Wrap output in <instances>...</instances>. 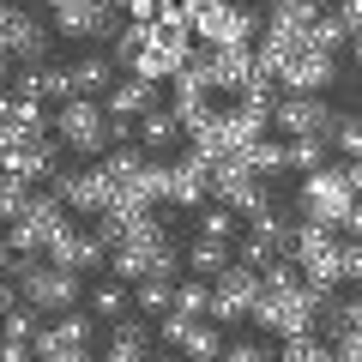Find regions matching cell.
<instances>
[{"label":"cell","mask_w":362,"mask_h":362,"mask_svg":"<svg viewBox=\"0 0 362 362\" xmlns=\"http://www.w3.org/2000/svg\"><path fill=\"white\" fill-rule=\"evenodd\" d=\"M284 157H290V169H326V139H290L284 145Z\"/></svg>","instance_id":"1f68e13d"},{"label":"cell","mask_w":362,"mask_h":362,"mask_svg":"<svg viewBox=\"0 0 362 362\" xmlns=\"http://www.w3.org/2000/svg\"><path fill=\"white\" fill-rule=\"evenodd\" d=\"M284 85H290V97H320L332 85V54L326 49H296L290 66H284Z\"/></svg>","instance_id":"4fadbf2b"},{"label":"cell","mask_w":362,"mask_h":362,"mask_svg":"<svg viewBox=\"0 0 362 362\" xmlns=\"http://www.w3.org/2000/svg\"><path fill=\"white\" fill-rule=\"evenodd\" d=\"M6 278L25 290V302H30L37 314H66V308L78 302V272L49 266V259H13Z\"/></svg>","instance_id":"6da1fadb"},{"label":"cell","mask_w":362,"mask_h":362,"mask_svg":"<svg viewBox=\"0 0 362 362\" xmlns=\"http://www.w3.org/2000/svg\"><path fill=\"white\" fill-rule=\"evenodd\" d=\"M145 109H157V85H145V78H115L109 85V97H103V115H109V127H115V139H127V127L145 115Z\"/></svg>","instance_id":"9c48e42d"},{"label":"cell","mask_w":362,"mask_h":362,"mask_svg":"<svg viewBox=\"0 0 362 362\" xmlns=\"http://www.w3.org/2000/svg\"><path fill=\"white\" fill-rule=\"evenodd\" d=\"M115 85V54H85V61L66 66V90L73 97H109Z\"/></svg>","instance_id":"e0dca14e"},{"label":"cell","mask_w":362,"mask_h":362,"mask_svg":"<svg viewBox=\"0 0 362 362\" xmlns=\"http://www.w3.org/2000/svg\"><path fill=\"white\" fill-rule=\"evenodd\" d=\"M218 362H266V350H259V344H230Z\"/></svg>","instance_id":"7bdbcfd3"},{"label":"cell","mask_w":362,"mask_h":362,"mask_svg":"<svg viewBox=\"0 0 362 362\" xmlns=\"http://www.w3.org/2000/svg\"><path fill=\"white\" fill-rule=\"evenodd\" d=\"M49 362H90V350H61V356H49Z\"/></svg>","instance_id":"681fc988"},{"label":"cell","mask_w":362,"mask_h":362,"mask_svg":"<svg viewBox=\"0 0 362 362\" xmlns=\"http://www.w3.org/2000/svg\"><path fill=\"white\" fill-rule=\"evenodd\" d=\"M187 332H194V314H175V308H169L163 320H157V338H163V344H175V350H181V338H187Z\"/></svg>","instance_id":"ab89813d"},{"label":"cell","mask_w":362,"mask_h":362,"mask_svg":"<svg viewBox=\"0 0 362 362\" xmlns=\"http://www.w3.org/2000/svg\"><path fill=\"white\" fill-rule=\"evenodd\" d=\"M175 133H181V121L169 115V103H157V109H145V115H139V139L145 145H169Z\"/></svg>","instance_id":"4316f807"},{"label":"cell","mask_w":362,"mask_h":362,"mask_svg":"<svg viewBox=\"0 0 362 362\" xmlns=\"http://www.w3.org/2000/svg\"><path fill=\"white\" fill-rule=\"evenodd\" d=\"M157 362H187V356H157Z\"/></svg>","instance_id":"f5cc1de1"},{"label":"cell","mask_w":362,"mask_h":362,"mask_svg":"<svg viewBox=\"0 0 362 362\" xmlns=\"http://www.w3.org/2000/svg\"><path fill=\"white\" fill-rule=\"evenodd\" d=\"M338 169H344V181H350V194L362 199V157H344V163H338Z\"/></svg>","instance_id":"f6af8a7d"},{"label":"cell","mask_w":362,"mask_h":362,"mask_svg":"<svg viewBox=\"0 0 362 362\" xmlns=\"http://www.w3.org/2000/svg\"><path fill=\"white\" fill-rule=\"evenodd\" d=\"M338 259H344V278H350V284H362V242H344V247H338Z\"/></svg>","instance_id":"b9f144b4"},{"label":"cell","mask_w":362,"mask_h":362,"mask_svg":"<svg viewBox=\"0 0 362 362\" xmlns=\"http://www.w3.org/2000/svg\"><path fill=\"white\" fill-rule=\"evenodd\" d=\"M25 223L42 235V242H54V235L66 230V199L54 194V187H49V194H30V206H25Z\"/></svg>","instance_id":"ffe728a7"},{"label":"cell","mask_w":362,"mask_h":362,"mask_svg":"<svg viewBox=\"0 0 362 362\" xmlns=\"http://www.w3.org/2000/svg\"><path fill=\"white\" fill-rule=\"evenodd\" d=\"M18 308V290H13V278H0V314H13Z\"/></svg>","instance_id":"bcb514c9"},{"label":"cell","mask_w":362,"mask_h":362,"mask_svg":"<svg viewBox=\"0 0 362 362\" xmlns=\"http://www.w3.org/2000/svg\"><path fill=\"white\" fill-rule=\"evenodd\" d=\"M103 362H145V326L139 320H121L115 338H109V350H103Z\"/></svg>","instance_id":"603a6c76"},{"label":"cell","mask_w":362,"mask_h":362,"mask_svg":"<svg viewBox=\"0 0 362 362\" xmlns=\"http://www.w3.org/2000/svg\"><path fill=\"white\" fill-rule=\"evenodd\" d=\"M90 308H97V314H127V284H121V278L97 284V290H90Z\"/></svg>","instance_id":"74e56055"},{"label":"cell","mask_w":362,"mask_h":362,"mask_svg":"<svg viewBox=\"0 0 362 362\" xmlns=\"http://www.w3.org/2000/svg\"><path fill=\"white\" fill-rule=\"evenodd\" d=\"M326 308V290L320 284H296V290H259V302H254V314L247 320H259L266 332H278V338H296V332H314V314Z\"/></svg>","instance_id":"7a4b0ae2"},{"label":"cell","mask_w":362,"mask_h":362,"mask_svg":"<svg viewBox=\"0 0 362 362\" xmlns=\"http://www.w3.org/2000/svg\"><path fill=\"white\" fill-rule=\"evenodd\" d=\"M175 314L206 320V314H211V290H206V284H175Z\"/></svg>","instance_id":"8d00e7d4"},{"label":"cell","mask_w":362,"mask_h":362,"mask_svg":"<svg viewBox=\"0 0 362 362\" xmlns=\"http://www.w3.org/2000/svg\"><path fill=\"white\" fill-rule=\"evenodd\" d=\"M0 169H6V175H25V181L61 175V139H54V133H37V139H18L13 151H0Z\"/></svg>","instance_id":"30bf717a"},{"label":"cell","mask_w":362,"mask_h":362,"mask_svg":"<svg viewBox=\"0 0 362 362\" xmlns=\"http://www.w3.org/2000/svg\"><path fill=\"white\" fill-rule=\"evenodd\" d=\"M206 194H211V163L199 151L175 157V163H169V206L194 211V206H206Z\"/></svg>","instance_id":"7c38bea8"},{"label":"cell","mask_w":362,"mask_h":362,"mask_svg":"<svg viewBox=\"0 0 362 362\" xmlns=\"http://www.w3.org/2000/svg\"><path fill=\"white\" fill-rule=\"evenodd\" d=\"M181 356H187V362H218V356H223L218 326H211V320H194V332L181 338Z\"/></svg>","instance_id":"d4e9b609"},{"label":"cell","mask_w":362,"mask_h":362,"mask_svg":"<svg viewBox=\"0 0 362 362\" xmlns=\"http://www.w3.org/2000/svg\"><path fill=\"white\" fill-rule=\"evenodd\" d=\"M332 356H338V362H362V326H356V332H338V338H332Z\"/></svg>","instance_id":"60d3db41"},{"label":"cell","mask_w":362,"mask_h":362,"mask_svg":"<svg viewBox=\"0 0 362 362\" xmlns=\"http://www.w3.org/2000/svg\"><path fill=\"white\" fill-rule=\"evenodd\" d=\"M247 169H254V175H284L290 169V157H284V145H247Z\"/></svg>","instance_id":"4dcf8cb0"},{"label":"cell","mask_w":362,"mask_h":362,"mask_svg":"<svg viewBox=\"0 0 362 362\" xmlns=\"http://www.w3.org/2000/svg\"><path fill=\"white\" fill-rule=\"evenodd\" d=\"M350 49H356V61H362V25H356V30H350Z\"/></svg>","instance_id":"f907efd6"},{"label":"cell","mask_w":362,"mask_h":362,"mask_svg":"<svg viewBox=\"0 0 362 362\" xmlns=\"http://www.w3.org/2000/svg\"><path fill=\"white\" fill-rule=\"evenodd\" d=\"M109 18H115L109 0H78L66 13H54V25H61V37H109V30H115Z\"/></svg>","instance_id":"9a60e30c"},{"label":"cell","mask_w":362,"mask_h":362,"mask_svg":"<svg viewBox=\"0 0 362 362\" xmlns=\"http://www.w3.org/2000/svg\"><path fill=\"white\" fill-rule=\"evenodd\" d=\"M344 42H350V18L344 13H314L308 18V49L332 54V49H344Z\"/></svg>","instance_id":"44dd1931"},{"label":"cell","mask_w":362,"mask_h":362,"mask_svg":"<svg viewBox=\"0 0 362 362\" xmlns=\"http://www.w3.org/2000/svg\"><path fill=\"white\" fill-rule=\"evenodd\" d=\"M103 259V242L97 235H78L73 223H66L61 235L49 242V266H66V272H85V266H97Z\"/></svg>","instance_id":"d6986e66"},{"label":"cell","mask_w":362,"mask_h":362,"mask_svg":"<svg viewBox=\"0 0 362 362\" xmlns=\"http://www.w3.org/2000/svg\"><path fill=\"white\" fill-rule=\"evenodd\" d=\"M362 326V296H344V302H332V308H326V332H356Z\"/></svg>","instance_id":"d6a6232c"},{"label":"cell","mask_w":362,"mask_h":362,"mask_svg":"<svg viewBox=\"0 0 362 362\" xmlns=\"http://www.w3.org/2000/svg\"><path fill=\"white\" fill-rule=\"evenodd\" d=\"M278 362H338V356H332V344H320L314 332H296V338H284Z\"/></svg>","instance_id":"83f0119b"},{"label":"cell","mask_w":362,"mask_h":362,"mask_svg":"<svg viewBox=\"0 0 362 362\" xmlns=\"http://www.w3.org/2000/svg\"><path fill=\"white\" fill-rule=\"evenodd\" d=\"M272 259H284V254H278V247H272L259 230H247V242H242V254H235V266H247V272H266Z\"/></svg>","instance_id":"f546056e"},{"label":"cell","mask_w":362,"mask_h":362,"mask_svg":"<svg viewBox=\"0 0 362 362\" xmlns=\"http://www.w3.org/2000/svg\"><path fill=\"white\" fill-rule=\"evenodd\" d=\"M259 18L247 13V6H235V0H211L206 13H194V37L206 42V49H242L247 37H254Z\"/></svg>","instance_id":"ba28073f"},{"label":"cell","mask_w":362,"mask_h":362,"mask_svg":"<svg viewBox=\"0 0 362 362\" xmlns=\"http://www.w3.org/2000/svg\"><path fill=\"white\" fill-rule=\"evenodd\" d=\"M13 97H25V103H66V97H73V90H66V66H49V61L25 66Z\"/></svg>","instance_id":"ac0fdd59"},{"label":"cell","mask_w":362,"mask_h":362,"mask_svg":"<svg viewBox=\"0 0 362 362\" xmlns=\"http://www.w3.org/2000/svg\"><path fill=\"white\" fill-rule=\"evenodd\" d=\"M199 235L230 242V235H235V211H230V206H206V211H199Z\"/></svg>","instance_id":"d590c367"},{"label":"cell","mask_w":362,"mask_h":362,"mask_svg":"<svg viewBox=\"0 0 362 362\" xmlns=\"http://www.w3.org/2000/svg\"><path fill=\"white\" fill-rule=\"evenodd\" d=\"M187 266H194L199 278H218L223 266H235V259H230V242H211V235H199V242L187 247Z\"/></svg>","instance_id":"cb8c5ba5"},{"label":"cell","mask_w":362,"mask_h":362,"mask_svg":"<svg viewBox=\"0 0 362 362\" xmlns=\"http://www.w3.org/2000/svg\"><path fill=\"white\" fill-rule=\"evenodd\" d=\"M85 344H90V314H66V320L42 326V332L30 338V356L49 362V356H61V350H85Z\"/></svg>","instance_id":"5bb4252c"},{"label":"cell","mask_w":362,"mask_h":362,"mask_svg":"<svg viewBox=\"0 0 362 362\" xmlns=\"http://www.w3.org/2000/svg\"><path fill=\"white\" fill-rule=\"evenodd\" d=\"M272 121L290 133V139H332V109L320 103V97H284V103L272 109Z\"/></svg>","instance_id":"8fae6325"},{"label":"cell","mask_w":362,"mask_h":362,"mask_svg":"<svg viewBox=\"0 0 362 362\" xmlns=\"http://www.w3.org/2000/svg\"><path fill=\"white\" fill-rule=\"evenodd\" d=\"M54 139L73 145L78 157H103L109 139H115V127H109L103 103H90V97H66V103L54 109Z\"/></svg>","instance_id":"3957f363"},{"label":"cell","mask_w":362,"mask_h":362,"mask_svg":"<svg viewBox=\"0 0 362 362\" xmlns=\"http://www.w3.org/2000/svg\"><path fill=\"white\" fill-rule=\"evenodd\" d=\"M338 235L326 230V223H296V266H302V284H320L332 290L338 278H344V259H338Z\"/></svg>","instance_id":"5b68a950"},{"label":"cell","mask_w":362,"mask_h":362,"mask_svg":"<svg viewBox=\"0 0 362 362\" xmlns=\"http://www.w3.org/2000/svg\"><path fill=\"white\" fill-rule=\"evenodd\" d=\"M272 13H320V0H272Z\"/></svg>","instance_id":"ee69618b"},{"label":"cell","mask_w":362,"mask_h":362,"mask_svg":"<svg viewBox=\"0 0 362 362\" xmlns=\"http://www.w3.org/2000/svg\"><path fill=\"white\" fill-rule=\"evenodd\" d=\"M54 194L66 199V211H90V218H103V211L121 199L103 163H90V169H61V175H54Z\"/></svg>","instance_id":"8992f818"},{"label":"cell","mask_w":362,"mask_h":362,"mask_svg":"<svg viewBox=\"0 0 362 362\" xmlns=\"http://www.w3.org/2000/svg\"><path fill=\"white\" fill-rule=\"evenodd\" d=\"M254 302H259V272L223 266L218 278H211V314H206V320H218V326L247 320V314H254Z\"/></svg>","instance_id":"52a82bcc"},{"label":"cell","mask_w":362,"mask_h":362,"mask_svg":"<svg viewBox=\"0 0 362 362\" xmlns=\"http://www.w3.org/2000/svg\"><path fill=\"white\" fill-rule=\"evenodd\" d=\"M0 6H6V0H0Z\"/></svg>","instance_id":"11a10c76"},{"label":"cell","mask_w":362,"mask_h":362,"mask_svg":"<svg viewBox=\"0 0 362 362\" xmlns=\"http://www.w3.org/2000/svg\"><path fill=\"white\" fill-rule=\"evenodd\" d=\"M338 13L350 18V30H356V25H362V0H338Z\"/></svg>","instance_id":"7dc6e473"},{"label":"cell","mask_w":362,"mask_h":362,"mask_svg":"<svg viewBox=\"0 0 362 362\" xmlns=\"http://www.w3.org/2000/svg\"><path fill=\"white\" fill-rule=\"evenodd\" d=\"M151 42H157V25H127V30L115 37V61H127V66H133L145 49H151Z\"/></svg>","instance_id":"f1b7e54d"},{"label":"cell","mask_w":362,"mask_h":362,"mask_svg":"<svg viewBox=\"0 0 362 362\" xmlns=\"http://www.w3.org/2000/svg\"><path fill=\"white\" fill-rule=\"evenodd\" d=\"M332 145H338L344 157H362V121H356V115H338V121H332Z\"/></svg>","instance_id":"f35d334b"},{"label":"cell","mask_w":362,"mask_h":362,"mask_svg":"<svg viewBox=\"0 0 362 362\" xmlns=\"http://www.w3.org/2000/svg\"><path fill=\"white\" fill-rule=\"evenodd\" d=\"M42 332V320H37V308H30V302H18L13 314H6V338H13V344H30V338Z\"/></svg>","instance_id":"e575fe53"},{"label":"cell","mask_w":362,"mask_h":362,"mask_svg":"<svg viewBox=\"0 0 362 362\" xmlns=\"http://www.w3.org/2000/svg\"><path fill=\"white\" fill-rule=\"evenodd\" d=\"M211 121H218V133H223V145H230V151H247V145L266 139V121H272V115H254V109L235 103V109H218ZM230 151H223V157H230Z\"/></svg>","instance_id":"2e32d148"},{"label":"cell","mask_w":362,"mask_h":362,"mask_svg":"<svg viewBox=\"0 0 362 362\" xmlns=\"http://www.w3.org/2000/svg\"><path fill=\"white\" fill-rule=\"evenodd\" d=\"M49 6H54V13H66V6H78V0H49Z\"/></svg>","instance_id":"816d5d0a"},{"label":"cell","mask_w":362,"mask_h":362,"mask_svg":"<svg viewBox=\"0 0 362 362\" xmlns=\"http://www.w3.org/2000/svg\"><path fill=\"white\" fill-rule=\"evenodd\" d=\"M133 302H139L145 314L175 308V278H169V272H151V278H139V284H133Z\"/></svg>","instance_id":"7402d4cb"},{"label":"cell","mask_w":362,"mask_h":362,"mask_svg":"<svg viewBox=\"0 0 362 362\" xmlns=\"http://www.w3.org/2000/svg\"><path fill=\"white\" fill-rule=\"evenodd\" d=\"M344 230H350V235H356V242H362V199H356V206H350V218H344Z\"/></svg>","instance_id":"c3c4849f"},{"label":"cell","mask_w":362,"mask_h":362,"mask_svg":"<svg viewBox=\"0 0 362 362\" xmlns=\"http://www.w3.org/2000/svg\"><path fill=\"white\" fill-rule=\"evenodd\" d=\"M302 284V266L296 259H272L266 272H259V290H272V296H278V290H296Z\"/></svg>","instance_id":"836d02e7"},{"label":"cell","mask_w":362,"mask_h":362,"mask_svg":"<svg viewBox=\"0 0 362 362\" xmlns=\"http://www.w3.org/2000/svg\"><path fill=\"white\" fill-rule=\"evenodd\" d=\"M350 206H356V194H350V181L338 163L314 169L308 181H302V211H308V223H326V230H338V223L350 218Z\"/></svg>","instance_id":"277c9868"},{"label":"cell","mask_w":362,"mask_h":362,"mask_svg":"<svg viewBox=\"0 0 362 362\" xmlns=\"http://www.w3.org/2000/svg\"><path fill=\"white\" fill-rule=\"evenodd\" d=\"M0 350H6V338H0Z\"/></svg>","instance_id":"db71d44e"},{"label":"cell","mask_w":362,"mask_h":362,"mask_svg":"<svg viewBox=\"0 0 362 362\" xmlns=\"http://www.w3.org/2000/svg\"><path fill=\"white\" fill-rule=\"evenodd\" d=\"M25 206H30V181H25V175H6V169H0V218L18 223V218H25Z\"/></svg>","instance_id":"484cf974"}]
</instances>
